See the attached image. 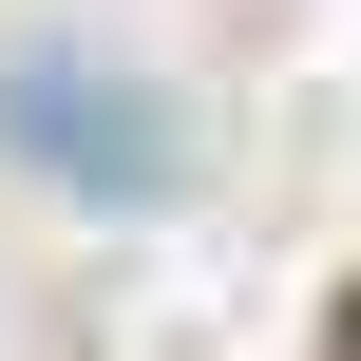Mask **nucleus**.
Returning a JSON list of instances; mask_svg holds the SVG:
<instances>
[{
  "mask_svg": "<svg viewBox=\"0 0 361 361\" xmlns=\"http://www.w3.org/2000/svg\"><path fill=\"white\" fill-rule=\"evenodd\" d=\"M0 133L19 152H57V171H95V190H152L190 133H171V95H133L114 57H76V38H38V57H0Z\"/></svg>",
  "mask_w": 361,
  "mask_h": 361,
  "instance_id": "f257e3e1",
  "label": "nucleus"
},
{
  "mask_svg": "<svg viewBox=\"0 0 361 361\" xmlns=\"http://www.w3.org/2000/svg\"><path fill=\"white\" fill-rule=\"evenodd\" d=\"M343 361H361V343H343Z\"/></svg>",
  "mask_w": 361,
  "mask_h": 361,
  "instance_id": "f03ea898",
  "label": "nucleus"
}]
</instances>
